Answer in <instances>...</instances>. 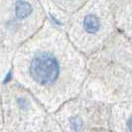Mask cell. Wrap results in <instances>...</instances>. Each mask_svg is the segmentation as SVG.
Listing matches in <instances>:
<instances>
[{"label": "cell", "mask_w": 132, "mask_h": 132, "mask_svg": "<svg viewBox=\"0 0 132 132\" xmlns=\"http://www.w3.org/2000/svg\"><path fill=\"white\" fill-rule=\"evenodd\" d=\"M30 75L40 85H52L59 78V63L51 54L41 53L32 60Z\"/></svg>", "instance_id": "1"}, {"label": "cell", "mask_w": 132, "mask_h": 132, "mask_svg": "<svg viewBox=\"0 0 132 132\" xmlns=\"http://www.w3.org/2000/svg\"><path fill=\"white\" fill-rule=\"evenodd\" d=\"M128 128H129V130H130V128H131V119L128 120Z\"/></svg>", "instance_id": "6"}, {"label": "cell", "mask_w": 132, "mask_h": 132, "mask_svg": "<svg viewBox=\"0 0 132 132\" xmlns=\"http://www.w3.org/2000/svg\"><path fill=\"white\" fill-rule=\"evenodd\" d=\"M32 12V6L26 1L16 2V16L19 19H24L28 17Z\"/></svg>", "instance_id": "3"}, {"label": "cell", "mask_w": 132, "mask_h": 132, "mask_svg": "<svg viewBox=\"0 0 132 132\" xmlns=\"http://www.w3.org/2000/svg\"><path fill=\"white\" fill-rule=\"evenodd\" d=\"M99 26H100L99 20L95 15L88 14L85 17V19H84V28H85V30L87 33H96L98 31Z\"/></svg>", "instance_id": "2"}, {"label": "cell", "mask_w": 132, "mask_h": 132, "mask_svg": "<svg viewBox=\"0 0 132 132\" xmlns=\"http://www.w3.org/2000/svg\"><path fill=\"white\" fill-rule=\"evenodd\" d=\"M10 78H11V73L9 72V73H8V75L6 76V78H5V80H4V82H7L8 80H10Z\"/></svg>", "instance_id": "5"}, {"label": "cell", "mask_w": 132, "mask_h": 132, "mask_svg": "<svg viewBox=\"0 0 132 132\" xmlns=\"http://www.w3.org/2000/svg\"><path fill=\"white\" fill-rule=\"evenodd\" d=\"M71 125H72V128L75 131L78 132L82 127V121L79 117H73V118L71 119Z\"/></svg>", "instance_id": "4"}]
</instances>
